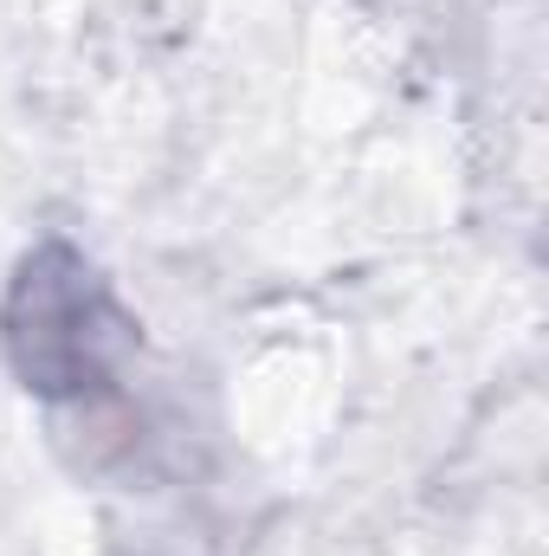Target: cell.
<instances>
[{
  "label": "cell",
  "mask_w": 549,
  "mask_h": 556,
  "mask_svg": "<svg viewBox=\"0 0 549 556\" xmlns=\"http://www.w3.org/2000/svg\"><path fill=\"white\" fill-rule=\"evenodd\" d=\"M0 324H7V356L20 369V382L52 402L104 389L117 376L124 350L137 343L111 285L65 240H46L39 253H26Z\"/></svg>",
  "instance_id": "cell-1"
}]
</instances>
